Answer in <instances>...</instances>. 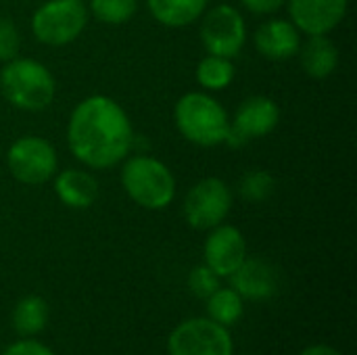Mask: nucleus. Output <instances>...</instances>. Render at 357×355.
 <instances>
[{
	"instance_id": "nucleus-3",
	"label": "nucleus",
	"mask_w": 357,
	"mask_h": 355,
	"mask_svg": "<svg viewBox=\"0 0 357 355\" xmlns=\"http://www.w3.org/2000/svg\"><path fill=\"white\" fill-rule=\"evenodd\" d=\"M174 123L184 140L195 146L213 149L226 144L230 115L209 92H186L174 107Z\"/></svg>"
},
{
	"instance_id": "nucleus-10",
	"label": "nucleus",
	"mask_w": 357,
	"mask_h": 355,
	"mask_svg": "<svg viewBox=\"0 0 357 355\" xmlns=\"http://www.w3.org/2000/svg\"><path fill=\"white\" fill-rule=\"evenodd\" d=\"M280 123V107L274 98L255 94L241 103L234 117H230V132L226 138L228 146H245L251 140L270 136Z\"/></svg>"
},
{
	"instance_id": "nucleus-9",
	"label": "nucleus",
	"mask_w": 357,
	"mask_h": 355,
	"mask_svg": "<svg viewBox=\"0 0 357 355\" xmlns=\"http://www.w3.org/2000/svg\"><path fill=\"white\" fill-rule=\"evenodd\" d=\"M167 352L169 355H232L234 345L226 326L209 318H190L172 331Z\"/></svg>"
},
{
	"instance_id": "nucleus-23",
	"label": "nucleus",
	"mask_w": 357,
	"mask_h": 355,
	"mask_svg": "<svg viewBox=\"0 0 357 355\" xmlns=\"http://www.w3.org/2000/svg\"><path fill=\"white\" fill-rule=\"evenodd\" d=\"M188 287L199 299H207L220 289V276L209 266H197L188 276Z\"/></svg>"
},
{
	"instance_id": "nucleus-18",
	"label": "nucleus",
	"mask_w": 357,
	"mask_h": 355,
	"mask_svg": "<svg viewBox=\"0 0 357 355\" xmlns=\"http://www.w3.org/2000/svg\"><path fill=\"white\" fill-rule=\"evenodd\" d=\"M236 69L232 59L220 56V54H205L195 71L197 84L205 90V92H220L226 90L232 82H234Z\"/></svg>"
},
{
	"instance_id": "nucleus-19",
	"label": "nucleus",
	"mask_w": 357,
	"mask_h": 355,
	"mask_svg": "<svg viewBox=\"0 0 357 355\" xmlns=\"http://www.w3.org/2000/svg\"><path fill=\"white\" fill-rule=\"evenodd\" d=\"M48 322V303L40 295H27L17 301L13 310V326L23 337H33L44 331Z\"/></svg>"
},
{
	"instance_id": "nucleus-16",
	"label": "nucleus",
	"mask_w": 357,
	"mask_h": 355,
	"mask_svg": "<svg viewBox=\"0 0 357 355\" xmlns=\"http://www.w3.org/2000/svg\"><path fill=\"white\" fill-rule=\"evenodd\" d=\"M299 61L303 71L314 80L333 75L339 67V48L328 36H310L299 46Z\"/></svg>"
},
{
	"instance_id": "nucleus-14",
	"label": "nucleus",
	"mask_w": 357,
	"mask_h": 355,
	"mask_svg": "<svg viewBox=\"0 0 357 355\" xmlns=\"http://www.w3.org/2000/svg\"><path fill=\"white\" fill-rule=\"evenodd\" d=\"M253 44L264 59L287 61L297 56L301 46V31L291 23V19H268L255 29Z\"/></svg>"
},
{
	"instance_id": "nucleus-25",
	"label": "nucleus",
	"mask_w": 357,
	"mask_h": 355,
	"mask_svg": "<svg viewBox=\"0 0 357 355\" xmlns=\"http://www.w3.org/2000/svg\"><path fill=\"white\" fill-rule=\"evenodd\" d=\"M4 355H56L52 349H48L46 345L38 343V341H31V339H23V341H17L13 343Z\"/></svg>"
},
{
	"instance_id": "nucleus-6",
	"label": "nucleus",
	"mask_w": 357,
	"mask_h": 355,
	"mask_svg": "<svg viewBox=\"0 0 357 355\" xmlns=\"http://www.w3.org/2000/svg\"><path fill=\"white\" fill-rule=\"evenodd\" d=\"M6 167L23 186H42L50 182L59 167L54 146L42 136H21L6 151Z\"/></svg>"
},
{
	"instance_id": "nucleus-24",
	"label": "nucleus",
	"mask_w": 357,
	"mask_h": 355,
	"mask_svg": "<svg viewBox=\"0 0 357 355\" xmlns=\"http://www.w3.org/2000/svg\"><path fill=\"white\" fill-rule=\"evenodd\" d=\"M19 52H21V33L17 25L10 19L0 17V61L6 63L19 56Z\"/></svg>"
},
{
	"instance_id": "nucleus-7",
	"label": "nucleus",
	"mask_w": 357,
	"mask_h": 355,
	"mask_svg": "<svg viewBox=\"0 0 357 355\" xmlns=\"http://www.w3.org/2000/svg\"><path fill=\"white\" fill-rule=\"evenodd\" d=\"M234 197L230 186L220 178H203L199 180L184 197L182 213L190 228L195 230H211L228 218L232 209Z\"/></svg>"
},
{
	"instance_id": "nucleus-13",
	"label": "nucleus",
	"mask_w": 357,
	"mask_h": 355,
	"mask_svg": "<svg viewBox=\"0 0 357 355\" xmlns=\"http://www.w3.org/2000/svg\"><path fill=\"white\" fill-rule=\"evenodd\" d=\"M228 278L243 301H268L278 291L276 270L266 259L245 257V262Z\"/></svg>"
},
{
	"instance_id": "nucleus-26",
	"label": "nucleus",
	"mask_w": 357,
	"mask_h": 355,
	"mask_svg": "<svg viewBox=\"0 0 357 355\" xmlns=\"http://www.w3.org/2000/svg\"><path fill=\"white\" fill-rule=\"evenodd\" d=\"M287 0H241V4L253 15H274Z\"/></svg>"
},
{
	"instance_id": "nucleus-2",
	"label": "nucleus",
	"mask_w": 357,
	"mask_h": 355,
	"mask_svg": "<svg viewBox=\"0 0 357 355\" xmlns=\"http://www.w3.org/2000/svg\"><path fill=\"white\" fill-rule=\"evenodd\" d=\"M0 92L10 107L38 113L52 105L56 96V82L44 63L27 56H15L0 69Z\"/></svg>"
},
{
	"instance_id": "nucleus-1",
	"label": "nucleus",
	"mask_w": 357,
	"mask_h": 355,
	"mask_svg": "<svg viewBox=\"0 0 357 355\" xmlns=\"http://www.w3.org/2000/svg\"><path fill=\"white\" fill-rule=\"evenodd\" d=\"M134 142L130 115L111 96H86L69 115L67 146L88 169H111L123 163Z\"/></svg>"
},
{
	"instance_id": "nucleus-11",
	"label": "nucleus",
	"mask_w": 357,
	"mask_h": 355,
	"mask_svg": "<svg viewBox=\"0 0 357 355\" xmlns=\"http://www.w3.org/2000/svg\"><path fill=\"white\" fill-rule=\"evenodd\" d=\"M291 23L305 36H328L349 8V0H287Z\"/></svg>"
},
{
	"instance_id": "nucleus-5",
	"label": "nucleus",
	"mask_w": 357,
	"mask_h": 355,
	"mask_svg": "<svg viewBox=\"0 0 357 355\" xmlns=\"http://www.w3.org/2000/svg\"><path fill=\"white\" fill-rule=\"evenodd\" d=\"M88 23L84 0H46L31 15V33L44 46H67L82 36Z\"/></svg>"
},
{
	"instance_id": "nucleus-15",
	"label": "nucleus",
	"mask_w": 357,
	"mask_h": 355,
	"mask_svg": "<svg viewBox=\"0 0 357 355\" xmlns=\"http://www.w3.org/2000/svg\"><path fill=\"white\" fill-rule=\"evenodd\" d=\"M54 195L69 209H88L98 199V182L86 169L67 167L54 174Z\"/></svg>"
},
{
	"instance_id": "nucleus-27",
	"label": "nucleus",
	"mask_w": 357,
	"mask_h": 355,
	"mask_svg": "<svg viewBox=\"0 0 357 355\" xmlns=\"http://www.w3.org/2000/svg\"><path fill=\"white\" fill-rule=\"evenodd\" d=\"M301 355H343L339 349L331 347V345H310L307 349H303Z\"/></svg>"
},
{
	"instance_id": "nucleus-22",
	"label": "nucleus",
	"mask_w": 357,
	"mask_h": 355,
	"mask_svg": "<svg viewBox=\"0 0 357 355\" xmlns=\"http://www.w3.org/2000/svg\"><path fill=\"white\" fill-rule=\"evenodd\" d=\"M276 190V180L268 169H249L238 180V195L247 203H264Z\"/></svg>"
},
{
	"instance_id": "nucleus-20",
	"label": "nucleus",
	"mask_w": 357,
	"mask_h": 355,
	"mask_svg": "<svg viewBox=\"0 0 357 355\" xmlns=\"http://www.w3.org/2000/svg\"><path fill=\"white\" fill-rule=\"evenodd\" d=\"M205 301H207L209 320H213V322H218L222 326H232L243 316V299H241V295L232 287L230 289H222L220 287Z\"/></svg>"
},
{
	"instance_id": "nucleus-8",
	"label": "nucleus",
	"mask_w": 357,
	"mask_h": 355,
	"mask_svg": "<svg viewBox=\"0 0 357 355\" xmlns=\"http://www.w3.org/2000/svg\"><path fill=\"white\" fill-rule=\"evenodd\" d=\"M201 44L209 54L234 59L247 42V23L241 10L232 4H218L201 17Z\"/></svg>"
},
{
	"instance_id": "nucleus-4",
	"label": "nucleus",
	"mask_w": 357,
	"mask_h": 355,
	"mask_svg": "<svg viewBox=\"0 0 357 355\" xmlns=\"http://www.w3.org/2000/svg\"><path fill=\"white\" fill-rule=\"evenodd\" d=\"M121 186L138 207L149 211L169 207L176 197V178L172 169L161 159L151 155H134L123 159Z\"/></svg>"
},
{
	"instance_id": "nucleus-17",
	"label": "nucleus",
	"mask_w": 357,
	"mask_h": 355,
	"mask_svg": "<svg viewBox=\"0 0 357 355\" xmlns=\"http://www.w3.org/2000/svg\"><path fill=\"white\" fill-rule=\"evenodd\" d=\"M209 0H146L153 19L165 27H186L203 17Z\"/></svg>"
},
{
	"instance_id": "nucleus-21",
	"label": "nucleus",
	"mask_w": 357,
	"mask_h": 355,
	"mask_svg": "<svg viewBox=\"0 0 357 355\" xmlns=\"http://www.w3.org/2000/svg\"><path fill=\"white\" fill-rule=\"evenodd\" d=\"M136 10L138 0H90V15L107 25H123L134 19Z\"/></svg>"
},
{
	"instance_id": "nucleus-12",
	"label": "nucleus",
	"mask_w": 357,
	"mask_h": 355,
	"mask_svg": "<svg viewBox=\"0 0 357 355\" xmlns=\"http://www.w3.org/2000/svg\"><path fill=\"white\" fill-rule=\"evenodd\" d=\"M247 257V243L243 232L236 226L220 224L211 228L205 247L203 259L220 278H228Z\"/></svg>"
}]
</instances>
